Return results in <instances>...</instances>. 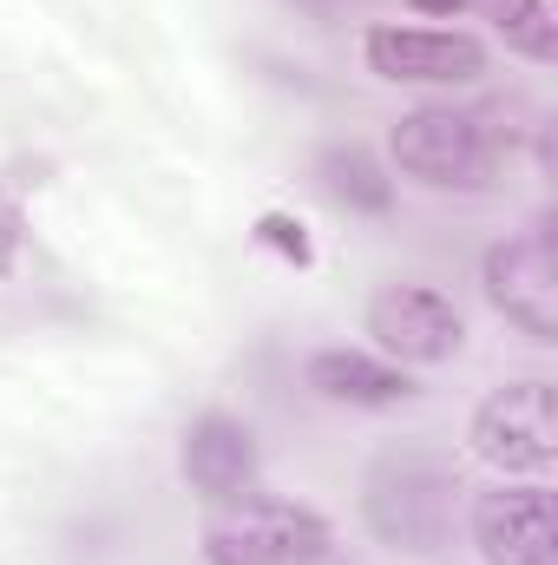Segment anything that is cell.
Here are the masks:
<instances>
[{
	"label": "cell",
	"instance_id": "5bb4252c",
	"mask_svg": "<svg viewBox=\"0 0 558 565\" xmlns=\"http://www.w3.org/2000/svg\"><path fill=\"white\" fill-rule=\"evenodd\" d=\"M408 7H415V13H460L466 0H408Z\"/></svg>",
	"mask_w": 558,
	"mask_h": 565
},
{
	"label": "cell",
	"instance_id": "52a82bcc",
	"mask_svg": "<svg viewBox=\"0 0 558 565\" xmlns=\"http://www.w3.org/2000/svg\"><path fill=\"white\" fill-rule=\"evenodd\" d=\"M178 473H184V487H191L197 500H211V507H237V500L257 493L264 447H257L250 422L211 408V415H197V422L184 427V440H178Z\"/></svg>",
	"mask_w": 558,
	"mask_h": 565
},
{
	"label": "cell",
	"instance_id": "8fae6325",
	"mask_svg": "<svg viewBox=\"0 0 558 565\" xmlns=\"http://www.w3.org/2000/svg\"><path fill=\"white\" fill-rule=\"evenodd\" d=\"M315 171H322V191H329L335 204H348V211L382 217V211L395 204V178H388L362 145H329V151L315 158Z\"/></svg>",
	"mask_w": 558,
	"mask_h": 565
},
{
	"label": "cell",
	"instance_id": "7c38bea8",
	"mask_svg": "<svg viewBox=\"0 0 558 565\" xmlns=\"http://www.w3.org/2000/svg\"><path fill=\"white\" fill-rule=\"evenodd\" d=\"M486 20H493V33L513 46V53H526V60H552L558 53V20L546 0H473Z\"/></svg>",
	"mask_w": 558,
	"mask_h": 565
},
{
	"label": "cell",
	"instance_id": "6da1fadb",
	"mask_svg": "<svg viewBox=\"0 0 558 565\" xmlns=\"http://www.w3.org/2000/svg\"><path fill=\"white\" fill-rule=\"evenodd\" d=\"M460 493L466 487H460L447 454L395 447L362 480V520L395 553H447L453 526H460Z\"/></svg>",
	"mask_w": 558,
	"mask_h": 565
},
{
	"label": "cell",
	"instance_id": "8992f818",
	"mask_svg": "<svg viewBox=\"0 0 558 565\" xmlns=\"http://www.w3.org/2000/svg\"><path fill=\"white\" fill-rule=\"evenodd\" d=\"M362 60L395 86H473L486 73V46L447 26H368Z\"/></svg>",
	"mask_w": 558,
	"mask_h": 565
},
{
	"label": "cell",
	"instance_id": "5b68a950",
	"mask_svg": "<svg viewBox=\"0 0 558 565\" xmlns=\"http://www.w3.org/2000/svg\"><path fill=\"white\" fill-rule=\"evenodd\" d=\"M473 454L493 467V473H546L558 454V422H552V382H506L493 388L480 408H473V427H466Z\"/></svg>",
	"mask_w": 558,
	"mask_h": 565
},
{
	"label": "cell",
	"instance_id": "7a4b0ae2",
	"mask_svg": "<svg viewBox=\"0 0 558 565\" xmlns=\"http://www.w3.org/2000/svg\"><path fill=\"white\" fill-rule=\"evenodd\" d=\"M335 526L296 500H237L204 526V565H322Z\"/></svg>",
	"mask_w": 558,
	"mask_h": 565
},
{
	"label": "cell",
	"instance_id": "277c9868",
	"mask_svg": "<svg viewBox=\"0 0 558 565\" xmlns=\"http://www.w3.org/2000/svg\"><path fill=\"white\" fill-rule=\"evenodd\" d=\"M480 289L486 302L533 342H558V250H552V224L539 217L533 231L493 244L480 257Z\"/></svg>",
	"mask_w": 558,
	"mask_h": 565
},
{
	"label": "cell",
	"instance_id": "30bf717a",
	"mask_svg": "<svg viewBox=\"0 0 558 565\" xmlns=\"http://www.w3.org/2000/svg\"><path fill=\"white\" fill-rule=\"evenodd\" d=\"M302 382L322 402H342V408H395V402L415 395L408 369L388 362V355H368V349H315L302 362Z\"/></svg>",
	"mask_w": 558,
	"mask_h": 565
},
{
	"label": "cell",
	"instance_id": "9c48e42d",
	"mask_svg": "<svg viewBox=\"0 0 558 565\" xmlns=\"http://www.w3.org/2000/svg\"><path fill=\"white\" fill-rule=\"evenodd\" d=\"M473 546L486 565H558L552 493L546 487H493L466 513Z\"/></svg>",
	"mask_w": 558,
	"mask_h": 565
},
{
	"label": "cell",
	"instance_id": "ba28073f",
	"mask_svg": "<svg viewBox=\"0 0 558 565\" xmlns=\"http://www.w3.org/2000/svg\"><path fill=\"white\" fill-rule=\"evenodd\" d=\"M368 335L382 342V355L433 369V362L460 355L466 322H460V309H453L440 289H427V282H388V289L368 302Z\"/></svg>",
	"mask_w": 558,
	"mask_h": 565
},
{
	"label": "cell",
	"instance_id": "3957f363",
	"mask_svg": "<svg viewBox=\"0 0 558 565\" xmlns=\"http://www.w3.org/2000/svg\"><path fill=\"white\" fill-rule=\"evenodd\" d=\"M388 151L427 191H480V184H493V164H500V139H493L486 113H460V106L408 113Z\"/></svg>",
	"mask_w": 558,
	"mask_h": 565
},
{
	"label": "cell",
	"instance_id": "4fadbf2b",
	"mask_svg": "<svg viewBox=\"0 0 558 565\" xmlns=\"http://www.w3.org/2000/svg\"><path fill=\"white\" fill-rule=\"evenodd\" d=\"M13 264H20V217L0 204V277H7Z\"/></svg>",
	"mask_w": 558,
	"mask_h": 565
}]
</instances>
